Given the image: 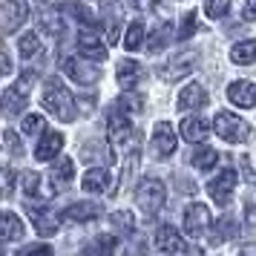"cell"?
<instances>
[{"label": "cell", "mask_w": 256, "mask_h": 256, "mask_svg": "<svg viewBox=\"0 0 256 256\" xmlns=\"http://www.w3.org/2000/svg\"><path fill=\"white\" fill-rule=\"evenodd\" d=\"M239 256H256V244H244L242 250H239Z\"/></svg>", "instance_id": "46"}, {"label": "cell", "mask_w": 256, "mask_h": 256, "mask_svg": "<svg viewBox=\"0 0 256 256\" xmlns=\"http://www.w3.org/2000/svg\"><path fill=\"white\" fill-rule=\"evenodd\" d=\"M9 72H12V58H9V52H6V49L0 46V78H3V75H9Z\"/></svg>", "instance_id": "43"}, {"label": "cell", "mask_w": 256, "mask_h": 256, "mask_svg": "<svg viewBox=\"0 0 256 256\" xmlns=\"http://www.w3.org/2000/svg\"><path fill=\"white\" fill-rule=\"evenodd\" d=\"M208 121L204 118H196V116H190L182 121V138L184 141H193V144H198V141H204L208 138Z\"/></svg>", "instance_id": "21"}, {"label": "cell", "mask_w": 256, "mask_h": 256, "mask_svg": "<svg viewBox=\"0 0 256 256\" xmlns=\"http://www.w3.org/2000/svg\"><path fill=\"white\" fill-rule=\"evenodd\" d=\"M193 167L196 170H213L216 167V162H219V152L213 150V147H198L196 152H193Z\"/></svg>", "instance_id": "26"}, {"label": "cell", "mask_w": 256, "mask_h": 256, "mask_svg": "<svg viewBox=\"0 0 256 256\" xmlns=\"http://www.w3.org/2000/svg\"><path fill=\"white\" fill-rule=\"evenodd\" d=\"M0 256H3V254H0Z\"/></svg>", "instance_id": "48"}, {"label": "cell", "mask_w": 256, "mask_h": 256, "mask_svg": "<svg viewBox=\"0 0 256 256\" xmlns=\"http://www.w3.org/2000/svg\"><path fill=\"white\" fill-rule=\"evenodd\" d=\"M81 187L86 193H106V190H110V173H106L104 167H92V170L84 173Z\"/></svg>", "instance_id": "22"}, {"label": "cell", "mask_w": 256, "mask_h": 256, "mask_svg": "<svg viewBox=\"0 0 256 256\" xmlns=\"http://www.w3.org/2000/svg\"><path fill=\"white\" fill-rule=\"evenodd\" d=\"M81 106L86 110V112H92V106H95V98H81Z\"/></svg>", "instance_id": "47"}, {"label": "cell", "mask_w": 256, "mask_h": 256, "mask_svg": "<svg viewBox=\"0 0 256 256\" xmlns=\"http://www.w3.org/2000/svg\"><path fill=\"white\" fill-rule=\"evenodd\" d=\"M193 32H196V12H187L184 14V24L178 26V40H187Z\"/></svg>", "instance_id": "41"}, {"label": "cell", "mask_w": 256, "mask_h": 256, "mask_svg": "<svg viewBox=\"0 0 256 256\" xmlns=\"http://www.w3.org/2000/svg\"><path fill=\"white\" fill-rule=\"evenodd\" d=\"M196 60H198L196 52H178V55H173V58L158 70V75H162V81L176 84V81H182L184 75H190V72L196 70Z\"/></svg>", "instance_id": "4"}, {"label": "cell", "mask_w": 256, "mask_h": 256, "mask_svg": "<svg viewBox=\"0 0 256 256\" xmlns=\"http://www.w3.org/2000/svg\"><path fill=\"white\" fill-rule=\"evenodd\" d=\"M244 18L256 20V0H244Z\"/></svg>", "instance_id": "45"}, {"label": "cell", "mask_w": 256, "mask_h": 256, "mask_svg": "<svg viewBox=\"0 0 256 256\" xmlns=\"http://www.w3.org/2000/svg\"><path fill=\"white\" fill-rule=\"evenodd\" d=\"M116 78L127 92H132V86L144 78V70H141V64H136V60H121L118 70H116Z\"/></svg>", "instance_id": "18"}, {"label": "cell", "mask_w": 256, "mask_h": 256, "mask_svg": "<svg viewBox=\"0 0 256 256\" xmlns=\"http://www.w3.org/2000/svg\"><path fill=\"white\" fill-rule=\"evenodd\" d=\"M230 9V0H204V14L208 18H222Z\"/></svg>", "instance_id": "38"}, {"label": "cell", "mask_w": 256, "mask_h": 256, "mask_svg": "<svg viewBox=\"0 0 256 256\" xmlns=\"http://www.w3.org/2000/svg\"><path fill=\"white\" fill-rule=\"evenodd\" d=\"M78 49H81V55L86 60H104L106 58V46L98 40L95 32H86V29H84L81 38H78Z\"/></svg>", "instance_id": "17"}, {"label": "cell", "mask_w": 256, "mask_h": 256, "mask_svg": "<svg viewBox=\"0 0 256 256\" xmlns=\"http://www.w3.org/2000/svg\"><path fill=\"white\" fill-rule=\"evenodd\" d=\"M233 187H236V170H222V173L208 184V193L216 204H228Z\"/></svg>", "instance_id": "9"}, {"label": "cell", "mask_w": 256, "mask_h": 256, "mask_svg": "<svg viewBox=\"0 0 256 256\" xmlns=\"http://www.w3.org/2000/svg\"><path fill=\"white\" fill-rule=\"evenodd\" d=\"M24 222L14 213H0V242H18L24 236Z\"/></svg>", "instance_id": "20"}, {"label": "cell", "mask_w": 256, "mask_h": 256, "mask_svg": "<svg viewBox=\"0 0 256 256\" xmlns=\"http://www.w3.org/2000/svg\"><path fill=\"white\" fill-rule=\"evenodd\" d=\"M60 9H64V12H70V14H75V20H78V24L92 26V14H90V9L81 6L78 0H60Z\"/></svg>", "instance_id": "33"}, {"label": "cell", "mask_w": 256, "mask_h": 256, "mask_svg": "<svg viewBox=\"0 0 256 256\" xmlns=\"http://www.w3.org/2000/svg\"><path fill=\"white\" fill-rule=\"evenodd\" d=\"M20 190L26 196H44V178L35 170H24L20 173Z\"/></svg>", "instance_id": "27"}, {"label": "cell", "mask_w": 256, "mask_h": 256, "mask_svg": "<svg viewBox=\"0 0 256 256\" xmlns=\"http://www.w3.org/2000/svg\"><path fill=\"white\" fill-rule=\"evenodd\" d=\"M116 248H118L116 236H112V233H101V236H95L90 244H84L78 256H112Z\"/></svg>", "instance_id": "16"}, {"label": "cell", "mask_w": 256, "mask_h": 256, "mask_svg": "<svg viewBox=\"0 0 256 256\" xmlns=\"http://www.w3.org/2000/svg\"><path fill=\"white\" fill-rule=\"evenodd\" d=\"M29 216H32L35 230L40 236H55L58 233V219L49 213V208H44V204H29Z\"/></svg>", "instance_id": "13"}, {"label": "cell", "mask_w": 256, "mask_h": 256, "mask_svg": "<svg viewBox=\"0 0 256 256\" xmlns=\"http://www.w3.org/2000/svg\"><path fill=\"white\" fill-rule=\"evenodd\" d=\"M216 239H219V242H224V239H236V236H239V224H236V219H233L230 213H228V216H222L219 222H216Z\"/></svg>", "instance_id": "34"}, {"label": "cell", "mask_w": 256, "mask_h": 256, "mask_svg": "<svg viewBox=\"0 0 256 256\" xmlns=\"http://www.w3.org/2000/svg\"><path fill=\"white\" fill-rule=\"evenodd\" d=\"M156 244H158L162 254H170V256L184 254V239H182V233L176 230V228H170V224H162V228L156 230Z\"/></svg>", "instance_id": "10"}, {"label": "cell", "mask_w": 256, "mask_h": 256, "mask_svg": "<svg viewBox=\"0 0 256 256\" xmlns=\"http://www.w3.org/2000/svg\"><path fill=\"white\" fill-rule=\"evenodd\" d=\"M44 130H46L44 116H26L24 118V132L26 136H35V132H44Z\"/></svg>", "instance_id": "40"}, {"label": "cell", "mask_w": 256, "mask_h": 256, "mask_svg": "<svg viewBox=\"0 0 256 256\" xmlns=\"http://www.w3.org/2000/svg\"><path fill=\"white\" fill-rule=\"evenodd\" d=\"M104 12H106V38L116 44L118 40V24H121V6L118 3H104Z\"/></svg>", "instance_id": "32"}, {"label": "cell", "mask_w": 256, "mask_h": 256, "mask_svg": "<svg viewBox=\"0 0 256 256\" xmlns=\"http://www.w3.org/2000/svg\"><path fill=\"white\" fill-rule=\"evenodd\" d=\"M72 178H75V162L72 158H60L55 164V170H52V182L58 187H64V184H70Z\"/></svg>", "instance_id": "29"}, {"label": "cell", "mask_w": 256, "mask_h": 256, "mask_svg": "<svg viewBox=\"0 0 256 256\" xmlns=\"http://www.w3.org/2000/svg\"><path fill=\"white\" fill-rule=\"evenodd\" d=\"M64 72L70 75L75 84H95L98 81V70L86 58H64Z\"/></svg>", "instance_id": "8"}, {"label": "cell", "mask_w": 256, "mask_h": 256, "mask_svg": "<svg viewBox=\"0 0 256 256\" xmlns=\"http://www.w3.org/2000/svg\"><path fill=\"white\" fill-rule=\"evenodd\" d=\"M213 130H216L219 138L230 141V144H242V141L250 138L248 121L239 118V116H233V112H219V116L213 118Z\"/></svg>", "instance_id": "2"}, {"label": "cell", "mask_w": 256, "mask_h": 256, "mask_svg": "<svg viewBox=\"0 0 256 256\" xmlns=\"http://www.w3.org/2000/svg\"><path fill=\"white\" fill-rule=\"evenodd\" d=\"M170 38H173V24L164 20V24L156 26V32L147 38V52H162V49L170 44Z\"/></svg>", "instance_id": "24"}, {"label": "cell", "mask_w": 256, "mask_h": 256, "mask_svg": "<svg viewBox=\"0 0 256 256\" xmlns=\"http://www.w3.org/2000/svg\"><path fill=\"white\" fill-rule=\"evenodd\" d=\"M3 141H6V147H9L14 156H24V144L18 141V136H14L12 130H6V132H3Z\"/></svg>", "instance_id": "42"}, {"label": "cell", "mask_w": 256, "mask_h": 256, "mask_svg": "<svg viewBox=\"0 0 256 256\" xmlns=\"http://www.w3.org/2000/svg\"><path fill=\"white\" fill-rule=\"evenodd\" d=\"M101 213V208L95 204V202H75L72 208L64 210V219H70V222H90L95 219Z\"/></svg>", "instance_id": "23"}, {"label": "cell", "mask_w": 256, "mask_h": 256, "mask_svg": "<svg viewBox=\"0 0 256 256\" xmlns=\"http://www.w3.org/2000/svg\"><path fill=\"white\" fill-rule=\"evenodd\" d=\"M208 228H210V210L204 208L202 202H193V204L184 210V230H187V236H202Z\"/></svg>", "instance_id": "7"}, {"label": "cell", "mask_w": 256, "mask_h": 256, "mask_svg": "<svg viewBox=\"0 0 256 256\" xmlns=\"http://www.w3.org/2000/svg\"><path fill=\"white\" fill-rule=\"evenodd\" d=\"M136 202H138V208L152 216V213H158L164 208V202H167V190L158 178H144L138 187H136Z\"/></svg>", "instance_id": "3"}, {"label": "cell", "mask_w": 256, "mask_h": 256, "mask_svg": "<svg viewBox=\"0 0 256 256\" xmlns=\"http://www.w3.org/2000/svg\"><path fill=\"white\" fill-rule=\"evenodd\" d=\"M228 98H230V104L250 110V106L256 104V86L250 81H233L230 86H228Z\"/></svg>", "instance_id": "14"}, {"label": "cell", "mask_w": 256, "mask_h": 256, "mask_svg": "<svg viewBox=\"0 0 256 256\" xmlns=\"http://www.w3.org/2000/svg\"><path fill=\"white\" fill-rule=\"evenodd\" d=\"M244 216H248V228H250V230H256V204H248Z\"/></svg>", "instance_id": "44"}, {"label": "cell", "mask_w": 256, "mask_h": 256, "mask_svg": "<svg viewBox=\"0 0 256 256\" xmlns=\"http://www.w3.org/2000/svg\"><path fill=\"white\" fill-rule=\"evenodd\" d=\"M14 256H55V250H52L49 244L38 242V244H24V248H20Z\"/></svg>", "instance_id": "39"}, {"label": "cell", "mask_w": 256, "mask_h": 256, "mask_svg": "<svg viewBox=\"0 0 256 256\" xmlns=\"http://www.w3.org/2000/svg\"><path fill=\"white\" fill-rule=\"evenodd\" d=\"M14 173L9 170V167H0V198H9L14 193Z\"/></svg>", "instance_id": "37"}, {"label": "cell", "mask_w": 256, "mask_h": 256, "mask_svg": "<svg viewBox=\"0 0 256 256\" xmlns=\"http://www.w3.org/2000/svg\"><path fill=\"white\" fill-rule=\"evenodd\" d=\"M116 110H121L124 116H136V112H141V110H144V98H141L138 92H124L121 98H118Z\"/></svg>", "instance_id": "31"}, {"label": "cell", "mask_w": 256, "mask_h": 256, "mask_svg": "<svg viewBox=\"0 0 256 256\" xmlns=\"http://www.w3.org/2000/svg\"><path fill=\"white\" fill-rule=\"evenodd\" d=\"M204 104H208V92L202 84H187L178 95V110H198Z\"/></svg>", "instance_id": "19"}, {"label": "cell", "mask_w": 256, "mask_h": 256, "mask_svg": "<svg viewBox=\"0 0 256 256\" xmlns=\"http://www.w3.org/2000/svg\"><path fill=\"white\" fill-rule=\"evenodd\" d=\"M38 46H40V40H38L35 32H26L20 40H18V49H20V58H32L38 52Z\"/></svg>", "instance_id": "36"}, {"label": "cell", "mask_w": 256, "mask_h": 256, "mask_svg": "<svg viewBox=\"0 0 256 256\" xmlns=\"http://www.w3.org/2000/svg\"><path fill=\"white\" fill-rule=\"evenodd\" d=\"M40 29H44L46 35H55V38L64 35V24H60V18L58 14H52V12L40 14Z\"/></svg>", "instance_id": "35"}, {"label": "cell", "mask_w": 256, "mask_h": 256, "mask_svg": "<svg viewBox=\"0 0 256 256\" xmlns=\"http://www.w3.org/2000/svg\"><path fill=\"white\" fill-rule=\"evenodd\" d=\"M141 46H147V44H144V24L136 20V24H130L127 35H124V49H127V52H136V49H141Z\"/></svg>", "instance_id": "30"}, {"label": "cell", "mask_w": 256, "mask_h": 256, "mask_svg": "<svg viewBox=\"0 0 256 256\" xmlns=\"http://www.w3.org/2000/svg\"><path fill=\"white\" fill-rule=\"evenodd\" d=\"M230 60L239 64V66L254 64L256 60V40H242V44H236V46L230 49Z\"/></svg>", "instance_id": "25"}, {"label": "cell", "mask_w": 256, "mask_h": 256, "mask_svg": "<svg viewBox=\"0 0 256 256\" xmlns=\"http://www.w3.org/2000/svg\"><path fill=\"white\" fill-rule=\"evenodd\" d=\"M176 130L167 124V121H158L156 130H152V156L156 158H167V156H173L176 150Z\"/></svg>", "instance_id": "6"}, {"label": "cell", "mask_w": 256, "mask_h": 256, "mask_svg": "<svg viewBox=\"0 0 256 256\" xmlns=\"http://www.w3.org/2000/svg\"><path fill=\"white\" fill-rule=\"evenodd\" d=\"M26 14H29V9H26L24 0H6L3 3V9H0V29L6 32V35H12V32H18L20 26L26 24Z\"/></svg>", "instance_id": "5"}, {"label": "cell", "mask_w": 256, "mask_h": 256, "mask_svg": "<svg viewBox=\"0 0 256 256\" xmlns=\"http://www.w3.org/2000/svg\"><path fill=\"white\" fill-rule=\"evenodd\" d=\"M106 130H110V141L112 144H127L130 138H132V124H130V118L121 112V110H116V112H110V121H106Z\"/></svg>", "instance_id": "11"}, {"label": "cell", "mask_w": 256, "mask_h": 256, "mask_svg": "<svg viewBox=\"0 0 256 256\" xmlns=\"http://www.w3.org/2000/svg\"><path fill=\"white\" fill-rule=\"evenodd\" d=\"M110 224H112V230L130 236V233L136 230V216H132L130 210H116V213L110 216Z\"/></svg>", "instance_id": "28"}, {"label": "cell", "mask_w": 256, "mask_h": 256, "mask_svg": "<svg viewBox=\"0 0 256 256\" xmlns=\"http://www.w3.org/2000/svg\"><path fill=\"white\" fill-rule=\"evenodd\" d=\"M29 104V95L20 90V86H9L6 92H3V101H0V110H3V116L6 118H14L20 116Z\"/></svg>", "instance_id": "12"}, {"label": "cell", "mask_w": 256, "mask_h": 256, "mask_svg": "<svg viewBox=\"0 0 256 256\" xmlns=\"http://www.w3.org/2000/svg\"><path fill=\"white\" fill-rule=\"evenodd\" d=\"M60 150H64V136L60 132H44V138L35 147V158L38 162H52Z\"/></svg>", "instance_id": "15"}, {"label": "cell", "mask_w": 256, "mask_h": 256, "mask_svg": "<svg viewBox=\"0 0 256 256\" xmlns=\"http://www.w3.org/2000/svg\"><path fill=\"white\" fill-rule=\"evenodd\" d=\"M40 101H44V110H46L49 116H55L58 121H75L78 116V110H75V98L72 92L60 84V78H49L44 84V95H40Z\"/></svg>", "instance_id": "1"}]
</instances>
